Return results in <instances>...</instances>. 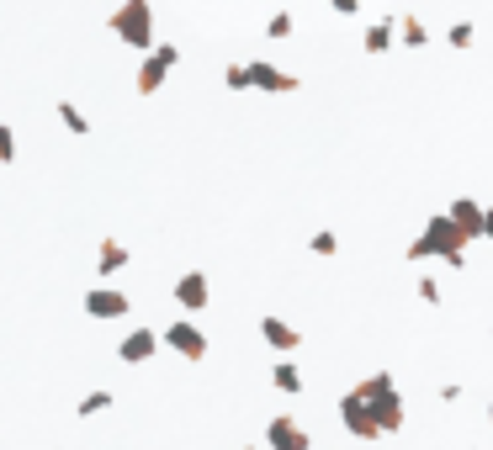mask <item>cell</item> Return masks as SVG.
Here are the masks:
<instances>
[{
	"label": "cell",
	"instance_id": "obj_29",
	"mask_svg": "<svg viewBox=\"0 0 493 450\" xmlns=\"http://www.w3.org/2000/svg\"><path fill=\"white\" fill-rule=\"evenodd\" d=\"M239 450H255V446H239Z\"/></svg>",
	"mask_w": 493,
	"mask_h": 450
},
{
	"label": "cell",
	"instance_id": "obj_20",
	"mask_svg": "<svg viewBox=\"0 0 493 450\" xmlns=\"http://www.w3.org/2000/svg\"><path fill=\"white\" fill-rule=\"evenodd\" d=\"M106 408H112V393H106V387H96V393H85V398L74 403L80 419H96V414H106Z\"/></svg>",
	"mask_w": 493,
	"mask_h": 450
},
{
	"label": "cell",
	"instance_id": "obj_9",
	"mask_svg": "<svg viewBox=\"0 0 493 450\" xmlns=\"http://www.w3.org/2000/svg\"><path fill=\"white\" fill-rule=\"evenodd\" d=\"M85 313L90 318H127L133 313V297L127 292H117V286H96V292H85Z\"/></svg>",
	"mask_w": 493,
	"mask_h": 450
},
{
	"label": "cell",
	"instance_id": "obj_13",
	"mask_svg": "<svg viewBox=\"0 0 493 450\" xmlns=\"http://www.w3.org/2000/svg\"><path fill=\"white\" fill-rule=\"evenodd\" d=\"M446 212H451V223H457V228H462L467 239H483V212H489L483 202H473V196H457V202L446 207Z\"/></svg>",
	"mask_w": 493,
	"mask_h": 450
},
{
	"label": "cell",
	"instance_id": "obj_22",
	"mask_svg": "<svg viewBox=\"0 0 493 450\" xmlns=\"http://www.w3.org/2000/svg\"><path fill=\"white\" fill-rule=\"evenodd\" d=\"M308 249H313V255H324V260H329V255H340V233H329V228H319V233H313V239H308Z\"/></svg>",
	"mask_w": 493,
	"mask_h": 450
},
{
	"label": "cell",
	"instance_id": "obj_26",
	"mask_svg": "<svg viewBox=\"0 0 493 450\" xmlns=\"http://www.w3.org/2000/svg\"><path fill=\"white\" fill-rule=\"evenodd\" d=\"M329 5H335L340 16H361V0H329Z\"/></svg>",
	"mask_w": 493,
	"mask_h": 450
},
{
	"label": "cell",
	"instance_id": "obj_4",
	"mask_svg": "<svg viewBox=\"0 0 493 450\" xmlns=\"http://www.w3.org/2000/svg\"><path fill=\"white\" fill-rule=\"evenodd\" d=\"M175 64H181V48H175V42H154V48L138 58V80H133V85H138V95H154V90L170 80V69H175Z\"/></svg>",
	"mask_w": 493,
	"mask_h": 450
},
{
	"label": "cell",
	"instance_id": "obj_7",
	"mask_svg": "<svg viewBox=\"0 0 493 450\" xmlns=\"http://www.w3.org/2000/svg\"><path fill=\"white\" fill-rule=\"evenodd\" d=\"M303 80L292 74V69H281V64H271V58H250V90H271V95H287V90H297Z\"/></svg>",
	"mask_w": 493,
	"mask_h": 450
},
{
	"label": "cell",
	"instance_id": "obj_10",
	"mask_svg": "<svg viewBox=\"0 0 493 450\" xmlns=\"http://www.w3.org/2000/svg\"><path fill=\"white\" fill-rule=\"evenodd\" d=\"M159 345H165V339H159L154 329H133L127 339H117V361H122V366H149V361L159 355Z\"/></svg>",
	"mask_w": 493,
	"mask_h": 450
},
{
	"label": "cell",
	"instance_id": "obj_14",
	"mask_svg": "<svg viewBox=\"0 0 493 450\" xmlns=\"http://www.w3.org/2000/svg\"><path fill=\"white\" fill-rule=\"evenodd\" d=\"M127 244H117V239H101V249H96V271L101 276H117V271H127Z\"/></svg>",
	"mask_w": 493,
	"mask_h": 450
},
{
	"label": "cell",
	"instance_id": "obj_28",
	"mask_svg": "<svg viewBox=\"0 0 493 450\" xmlns=\"http://www.w3.org/2000/svg\"><path fill=\"white\" fill-rule=\"evenodd\" d=\"M489 424H493V403H489Z\"/></svg>",
	"mask_w": 493,
	"mask_h": 450
},
{
	"label": "cell",
	"instance_id": "obj_21",
	"mask_svg": "<svg viewBox=\"0 0 493 450\" xmlns=\"http://www.w3.org/2000/svg\"><path fill=\"white\" fill-rule=\"evenodd\" d=\"M473 37H478L473 21H451V27H446V42H451V48H473Z\"/></svg>",
	"mask_w": 493,
	"mask_h": 450
},
{
	"label": "cell",
	"instance_id": "obj_11",
	"mask_svg": "<svg viewBox=\"0 0 493 450\" xmlns=\"http://www.w3.org/2000/svg\"><path fill=\"white\" fill-rule=\"evenodd\" d=\"M266 446H271V450H313V435H308L297 419L276 414V419L266 424Z\"/></svg>",
	"mask_w": 493,
	"mask_h": 450
},
{
	"label": "cell",
	"instance_id": "obj_2",
	"mask_svg": "<svg viewBox=\"0 0 493 450\" xmlns=\"http://www.w3.org/2000/svg\"><path fill=\"white\" fill-rule=\"evenodd\" d=\"M356 393H361V398L372 403V419H377V430H382V435H398V430H404L409 408H404V393H398V382H393L388 371L366 377V382H361Z\"/></svg>",
	"mask_w": 493,
	"mask_h": 450
},
{
	"label": "cell",
	"instance_id": "obj_12",
	"mask_svg": "<svg viewBox=\"0 0 493 450\" xmlns=\"http://www.w3.org/2000/svg\"><path fill=\"white\" fill-rule=\"evenodd\" d=\"M260 339H266L276 355H292V350L303 345V334H297L287 318H276V313H266V318H260Z\"/></svg>",
	"mask_w": 493,
	"mask_h": 450
},
{
	"label": "cell",
	"instance_id": "obj_18",
	"mask_svg": "<svg viewBox=\"0 0 493 450\" xmlns=\"http://www.w3.org/2000/svg\"><path fill=\"white\" fill-rule=\"evenodd\" d=\"M398 37H404V48H425L430 42V32H425L420 16H398Z\"/></svg>",
	"mask_w": 493,
	"mask_h": 450
},
{
	"label": "cell",
	"instance_id": "obj_8",
	"mask_svg": "<svg viewBox=\"0 0 493 450\" xmlns=\"http://www.w3.org/2000/svg\"><path fill=\"white\" fill-rule=\"evenodd\" d=\"M170 297H175V308H181V313L191 318V313H202V308L212 302V281H207L202 271H186V276H181V281L170 286Z\"/></svg>",
	"mask_w": 493,
	"mask_h": 450
},
{
	"label": "cell",
	"instance_id": "obj_17",
	"mask_svg": "<svg viewBox=\"0 0 493 450\" xmlns=\"http://www.w3.org/2000/svg\"><path fill=\"white\" fill-rule=\"evenodd\" d=\"M292 32H297V21H292V11H271V16H266V37H271V42H287Z\"/></svg>",
	"mask_w": 493,
	"mask_h": 450
},
{
	"label": "cell",
	"instance_id": "obj_19",
	"mask_svg": "<svg viewBox=\"0 0 493 450\" xmlns=\"http://www.w3.org/2000/svg\"><path fill=\"white\" fill-rule=\"evenodd\" d=\"M58 122H64V127H69L74 138H85V133H90V117H85V111H80L74 101H58Z\"/></svg>",
	"mask_w": 493,
	"mask_h": 450
},
{
	"label": "cell",
	"instance_id": "obj_23",
	"mask_svg": "<svg viewBox=\"0 0 493 450\" xmlns=\"http://www.w3.org/2000/svg\"><path fill=\"white\" fill-rule=\"evenodd\" d=\"M223 85L228 90H250V64H228L223 69Z\"/></svg>",
	"mask_w": 493,
	"mask_h": 450
},
{
	"label": "cell",
	"instance_id": "obj_6",
	"mask_svg": "<svg viewBox=\"0 0 493 450\" xmlns=\"http://www.w3.org/2000/svg\"><path fill=\"white\" fill-rule=\"evenodd\" d=\"M340 424H345V435H356V440H377V435H382L377 419H372V403H366L356 387L340 398Z\"/></svg>",
	"mask_w": 493,
	"mask_h": 450
},
{
	"label": "cell",
	"instance_id": "obj_16",
	"mask_svg": "<svg viewBox=\"0 0 493 450\" xmlns=\"http://www.w3.org/2000/svg\"><path fill=\"white\" fill-rule=\"evenodd\" d=\"M393 32H398V16H382L366 27V53H388L393 48Z\"/></svg>",
	"mask_w": 493,
	"mask_h": 450
},
{
	"label": "cell",
	"instance_id": "obj_5",
	"mask_svg": "<svg viewBox=\"0 0 493 450\" xmlns=\"http://www.w3.org/2000/svg\"><path fill=\"white\" fill-rule=\"evenodd\" d=\"M159 339H165L181 361H207V334H202V324H196V318H186V313H181V318H175Z\"/></svg>",
	"mask_w": 493,
	"mask_h": 450
},
{
	"label": "cell",
	"instance_id": "obj_24",
	"mask_svg": "<svg viewBox=\"0 0 493 450\" xmlns=\"http://www.w3.org/2000/svg\"><path fill=\"white\" fill-rule=\"evenodd\" d=\"M420 302L425 308H441V281L435 276H420Z\"/></svg>",
	"mask_w": 493,
	"mask_h": 450
},
{
	"label": "cell",
	"instance_id": "obj_3",
	"mask_svg": "<svg viewBox=\"0 0 493 450\" xmlns=\"http://www.w3.org/2000/svg\"><path fill=\"white\" fill-rule=\"evenodd\" d=\"M112 32H117L127 48L149 53V48H154V0H122V5L112 11Z\"/></svg>",
	"mask_w": 493,
	"mask_h": 450
},
{
	"label": "cell",
	"instance_id": "obj_1",
	"mask_svg": "<svg viewBox=\"0 0 493 450\" xmlns=\"http://www.w3.org/2000/svg\"><path fill=\"white\" fill-rule=\"evenodd\" d=\"M467 244H473V239L451 223V212H435V217L425 223V233H420V239H409V249H404V255H409L414 265H420V260H446L451 271H467Z\"/></svg>",
	"mask_w": 493,
	"mask_h": 450
},
{
	"label": "cell",
	"instance_id": "obj_27",
	"mask_svg": "<svg viewBox=\"0 0 493 450\" xmlns=\"http://www.w3.org/2000/svg\"><path fill=\"white\" fill-rule=\"evenodd\" d=\"M483 239H493V207L483 212Z\"/></svg>",
	"mask_w": 493,
	"mask_h": 450
},
{
	"label": "cell",
	"instance_id": "obj_25",
	"mask_svg": "<svg viewBox=\"0 0 493 450\" xmlns=\"http://www.w3.org/2000/svg\"><path fill=\"white\" fill-rule=\"evenodd\" d=\"M11 159H16V133L0 122V164H11Z\"/></svg>",
	"mask_w": 493,
	"mask_h": 450
},
{
	"label": "cell",
	"instance_id": "obj_15",
	"mask_svg": "<svg viewBox=\"0 0 493 450\" xmlns=\"http://www.w3.org/2000/svg\"><path fill=\"white\" fill-rule=\"evenodd\" d=\"M271 387H276V393H287V398H297V393H303V371L292 366V355H281V361L271 366Z\"/></svg>",
	"mask_w": 493,
	"mask_h": 450
}]
</instances>
